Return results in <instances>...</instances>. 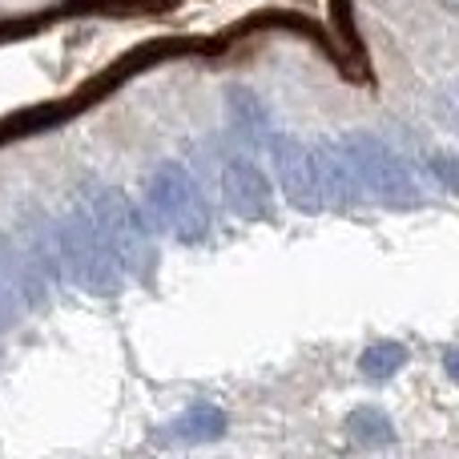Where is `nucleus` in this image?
<instances>
[{
	"mask_svg": "<svg viewBox=\"0 0 459 459\" xmlns=\"http://www.w3.org/2000/svg\"><path fill=\"white\" fill-rule=\"evenodd\" d=\"M339 145L351 158V169H355L367 198H375L379 206H391V210H415L423 202L411 169L403 166V158L387 142H379L371 134H351Z\"/></svg>",
	"mask_w": 459,
	"mask_h": 459,
	"instance_id": "3",
	"label": "nucleus"
},
{
	"mask_svg": "<svg viewBox=\"0 0 459 459\" xmlns=\"http://www.w3.org/2000/svg\"><path fill=\"white\" fill-rule=\"evenodd\" d=\"M222 194H226L230 210H234L238 218H246V222H262V218H270V210H274V190H270V178L262 174L250 158H242V153L226 161Z\"/></svg>",
	"mask_w": 459,
	"mask_h": 459,
	"instance_id": "6",
	"label": "nucleus"
},
{
	"mask_svg": "<svg viewBox=\"0 0 459 459\" xmlns=\"http://www.w3.org/2000/svg\"><path fill=\"white\" fill-rule=\"evenodd\" d=\"M403 363H407V347H403V342L383 339V342H375V347L363 351V359H359V371H363L367 379L383 383V379H391V375H395Z\"/></svg>",
	"mask_w": 459,
	"mask_h": 459,
	"instance_id": "11",
	"label": "nucleus"
},
{
	"mask_svg": "<svg viewBox=\"0 0 459 459\" xmlns=\"http://www.w3.org/2000/svg\"><path fill=\"white\" fill-rule=\"evenodd\" d=\"M431 174H436V182L444 186L447 194L459 198V158L455 153H436V158H431Z\"/></svg>",
	"mask_w": 459,
	"mask_h": 459,
	"instance_id": "12",
	"label": "nucleus"
},
{
	"mask_svg": "<svg viewBox=\"0 0 459 459\" xmlns=\"http://www.w3.org/2000/svg\"><path fill=\"white\" fill-rule=\"evenodd\" d=\"M145 202H150V214L158 218V226H166L186 246L206 242L210 230H214V218H210L198 182L178 161H161L153 169L150 182H145Z\"/></svg>",
	"mask_w": 459,
	"mask_h": 459,
	"instance_id": "2",
	"label": "nucleus"
},
{
	"mask_svg": "<svg viewBox=\"0 0 459 459\" xmlns=\"http://www.w3.org/2000/svg\"><path fill=\"white\" fill-rule=\"evenodd\" d=\"M444 371L459 383V347H455V351H447V355H444Z\"/></svg>",
	"mask_w": 459,
	"mask_h": 459,
	"instance_id": "14",
	"label": "nucleus"
},
{
	"mask_svg": "<svg viewBox=\"0 0 459 459\" xmlns=\"http://www.w3.org/2000/svg\"><path fill=\"white\" fill-rule=\"evenodd\" d=\"M226 101H230V126H234V134H242L246 142H262V137H270L266 105H258V97H254L250 89L234 85Z\"/></svg>",
	"mask_w": 459,
	"mask_h": 459,
	"instance_id": "8",
	"label": "nucleus"
},
{
	"mask_svg": "<svg viewBox=\"0 0 459 459\" xmlns=\"http://www.w3.org/2000/svg\"><path fill=\"white\" fill-rule=\"evenodd\" d=\"M347 436L363 447H383L395 439V428H391V420L379 407H355V411L347 415Z\"/></svg>",
	"mask_w": 459,
	"mask_h": 459,
	"instance_id": "9",
	"label": "nucleus"
},
{
	"mask_svg": "<svg viewBox=\"0 0 459 459\" xmlns=\"http://www.w3.org/2000/svg\"><path fill=\"white\" fill-rule=\"evenodd\" d=\"M85 210L93 214V222L101 226V234L109 238V246L117 250L126 274H145L153 266V238L150 222L137 210V202H129L121 190L101 182H85Z\"/></svg>",
	"mask_w": 459,
	"mask_h": 459,
	"instance_id": "4",
	"label": "nucleus"
},
{
	"mask_svg": "<svg viewBox=\"0 0 459 459\" xmlns=\"http://www.w3.org/2000/svg\"><path fill=\"white\" fill-rule=\"evenodd\" d=\"M318 150V178H323V198L334 202V206H359V198H367L363 186H359L355 169H351V158L342 153L339 142L315 145Z\"/></svg>",
	"mask_w": 459,
	"mask_h": 459,
	"instance_id": "7",
	"label": "nucleus"
},
{
	"mask_svg": "<svg viewBox=\"0 0 459 459\" xmlns=\"http://www.w3.org/2000/svg\"><path fill=\"white\" fill-rule=\"evenodd\" d=\"M226 436V415L210 403H198L186 411V420H178V439L182 444H206V439Z\"/></svg>",
	"mask_w": 459,
	"mask_h": 459,
	"instance_id": "10",
	"label": "nucleus"
},
{
	"mask_svg": "<svg viewBox=\"0 0 459 459\" xmlns=\"http://www.w3.org/2000/svg\"><path fill=\"white\" fill-rule=\"evenodd\" d=\"M53 246H56V266L77 290L93 294V299H113L126 282V266H121L117 250L109 246V238L101 234V226L93 222V214L81 202L73 214L53 222Z\"/></svg>",
	"mask_w": 459,
	"mask_h": 459,
	"instance_id": "1",
	"label": "nucleus"
},
{
	"mask_svg": "<svg viewBox=\"0 0 459 459\" xmlns=\"http://www.w3.org/2000/svg\"><path fill=\"white\" fill-rule=\"evenodd\" d=\"M270 161L286 202L299 210H323V178H318V150L302 145L290 134H270Z\"/></svg>",
	"mask_w": 459,
	"mask_h": 459,
	"instance_id": "5",
	"label": "nucleus"
},
{
	"mask_svg": "<svg viewBox=\"0 0 459 459\" xmlns=\"http://www.w3.org/2000/svg\"><path fill=\"white\" fill-rule=\"evenodd\" d=\"M21 310V302H16V294L4 286V278H0V331H4L8 323H13V315Z\"/></svg>",
	"mask_w": 459,
	"mask_h": 459,
	"instance_id": "13",
	"label": "nucleus"
}]
</instances>
